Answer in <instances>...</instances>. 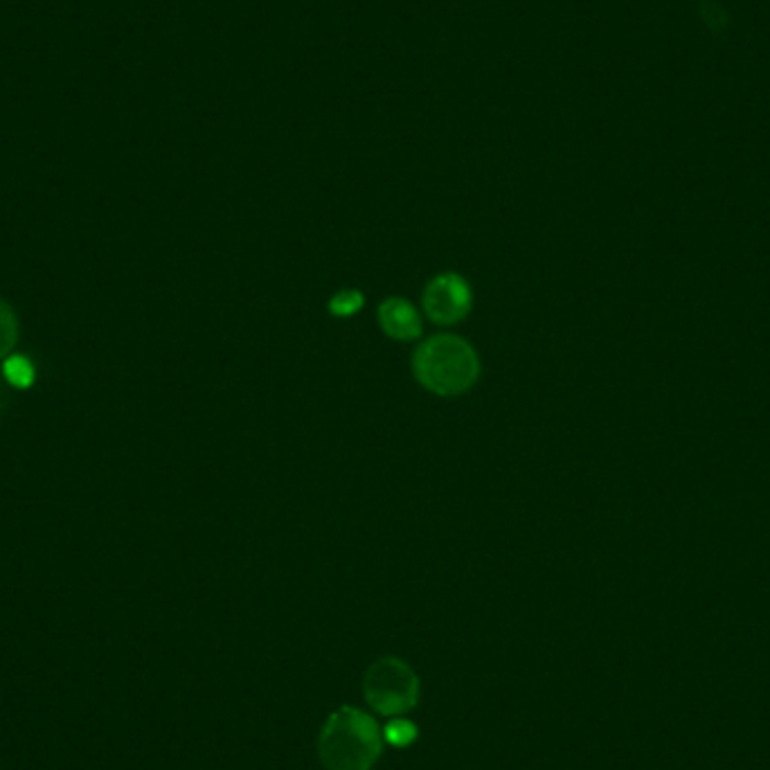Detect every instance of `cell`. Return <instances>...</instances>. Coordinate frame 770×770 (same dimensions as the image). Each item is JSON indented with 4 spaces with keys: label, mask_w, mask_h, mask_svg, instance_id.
Listing matches in <instances>:
<instances>
[{
    "label": "cell",
    "mask_w": 770,
    "mask_h": 770,
    "mask_svg": "<svg viewBox=\"0 0 770 770\" xmlns=\"http://www.w3.org/2000/svg\"><path fill=\"white\" fill-rule=\"evenodd\" d=\"M413 372L422 388L439 397L469 392L480 379V358L473 345L453 334L426 338L413 354Z\"/></svg>",
    "instance_id": "1"
},
{
    "label": "cell",
    "mask_w": 770,
    "mask_h": 770,
    "mask_svg": "<svg viewBox=\"0 0 770 770\" xmlns=\"http://www.w3.org/2000/svg\"><path fill=\"white\" fill-rule=\"evenodd\" d=\"M381 729L356 708L336 710L324 723L318 752L327 770H370L381 755Z\"/></svg>",
    "instance_id": "2"
},
{
    "label": "cell",
    "mask_w": 770,
    "mask_h": 770,
    "mask_svg": "<svg viewBox=\"0 0 770 770\" xmlns=\"http://www.w3.org/2000/svg\"><path fill=\"white\" fill-rule=\"evenodd\" d=\"M363 694L375 712L383 716H399L417 705L420 680L403 660L381 658L365 674Z\"/></svg>",
    "instance_id": "3"
},
{
    "label": "cell",
    "mask_w": 770,
    "mask_h": 770,
    "mask_svg": "<svg viewBox=\"0 0 770 770\" xmlns=\"http://www.w3.org/2000/svg\"><path fill=\"white\" fill-rule=\"evenodd\" d=\"M422 307L430 322L439 324V327H453V324L462 322L469 315L473 307L469 281L458 273L435 275L426 284Z\"/></svg>",
    "instance_id": "4"
},
{
    "label": "cell",
    "mask_w": 770,
    "mask_h": 770,
    "mask_svg": "<svg viewBox=\"0 0 770 770\" xmlns=\"http://www.w3.org/2000/svg\"><path fill=\"white\" fill-rule=\"evenodd\" d=\"M379 324L394 341H415L422 336V315L403 298H388L379 307Z\"/></svg>",
    "instance_id": "5"
},
{
    "label": "cell",
    "mask_w": 770,
    "mask_h": 770,
    "mask_svg": "<svg viewBox=\"0 0 770 770\" xmlns=\"http://www.w3.org/2000/svg\"><path fill=\"white\" fill-rule=\"evenodd\" d=\"M16 338H19L16 315L8 302L0 300V360L10 356L12 347L16 345Z\"/></svg>",
    "instance_id": "6"
},
{
    "label": "cell",
    "mask_w": 770,
    "mask_h": 770,
    "mask_svg": "<svg viewBox=\"0 0 770 770\" xmlns=\"http://www.w3.org/2000/svg\"><path fill=\"white\" fill-rule=\"evenodd\" d=\"M5 379L16 388H30L34 381V368L25 356H10L3 365Z\"/></svg>",
    "instance_id": "7"
},
{
    "label": "cell",
    "mask_w": 770,
    "mask_h": 770,
    "mask_svg": "<svg viewBox=\"0 0 770 770\" xmlns=\"http://www.w3.org/2000/svg\"><path fill=\"white\" fill-rule=\"evenodd\" d=\"M383 737H386V742H388L390 746H397V748L411 746V744L417 739V727H415V723H411V721L397 719V721H390V723L386 725Z\"/></svg>",
    "instance_id": "8"
},
{
    "label": "cell",
    "mask_w": 770,
    "mask_h": 770,
    "mask_svg": "<svg viewBox=\"0 0 770 770\" xmlns=\"http://www.w3.org/2000/svg\"><path fill=\"white\" fill-rule=\"evenodd\" d=\"M365 298L360 291L356 289H345V291H338L332 300H330V311L338 318H347V315H354L360 307H363Z\"/></svg>",
    "instance_id": "9"
}]
</instances>
